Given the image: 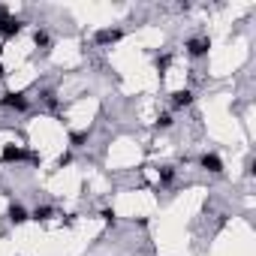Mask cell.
Instances as JSON below:
<instances>
[{
    "label": "cell",
    "mask_w": 256,
    "mask_h": 256,
    "mask_svg": "<svg viewBox=\"0 0 256 256\" xmlns=\"http://www.w3.org/2000/svg\"><path fill=\"white\" fill-rule=\"evenodd\" d=\"M0 106H3V109H15V112H24L27 109V97L21 91H9V94L0 97Z\"/></svg>",
    "instance_id": "cell-1"
},
{
    "label": "cell",
    "mask_w": 256,
    "mask_h": 256,
    "mask_svg": "<svg viewBox=\"0 0 256 256\" xmlns=\"http://www.w3.org/2000/svg\"><path fill=\"white\" fill-rule=\"evenodd\" d=\"M202 169H208V172H214V175H220L223 172V160L217 157V154H202Z\"/></svg>",
    "instance_id": "cell-2"
},
{
    "label": "cell",
    "mask_w": 256,
    "mask_h": 256,
    "mask_svg": "<svg viewBox=\"0 0 256 256\" xmlns=\"http://www.w3.org/2000/svg\"><path fill=\"white\" fill-rule=\"evenodd\" d=\"M24 157H27V151L19 148V145H6L3 148V163H21Z\"/></svg>",
    "instance_id": "cell-3"
},
{
    "label": "cell",
    "mask_w": 256,
    "mask_h": 256,
    "mask_svg": "<svg viewBox=\"0 0 256 256\" xmlns=\"http://www.w3.org/2000/svg\"><path fill=\"white\" fill-rule=\"evenodd\" d=\"M208 48H211V42L205 39V37H199V39H190V42H187V51H190L193 58H202Z\"/></svg>",
    "instance_id": "cell-4"
},
{
    "label": "cell",
    "mask_w": 256,
    "mask_h": 256,
    "mask_svg": "<svg viewBox=\"0 0 256 256\" xmlns=\"http://www.w3.org/2000/svg\"><path fill=\"white\" fill-rule=\"evenodd\" d=\"M190 102H193V94L187 91V88H184V91H178V94L172 97V106H175V109H187Z\"/></svg>",
    "instance_id": "cell-5"
},
{
    "label": "cell",
    "mask_w": 256,
    "mask_h": 256,
    "mask_svg": "<svg viewBox=\"0 0 256 256\" xmlns=\"http://www.w3.org/2000/svg\"><path fill=\"white\" fill-rule=\"evenodd\" d=\"M124 37V30H99L97 33V42H118Z\"/></svg>",
    "instance_id": "cell-6"
},
{
    "label": "cell",
    "mask_w": 256,
    "mask_h": 256,
    "mask_svg": "<svg viewBox=\"0 0 256 256\" xmlns=\"http://www.w3.org/2000/svg\"><path fill=\"white\" fill-rule=\"evenodd\" d=\"M9 220H12V223H24V220H27V211L21 208V205H12V208H9Z\"/></svg>",
    "instance_id": "cell-7"
},
{
    "label": "cell",
    "mask_w": 256,
    "mask_h": 256,
    "mask_svg": "<svg viewBox=\"0 0 256 256\" xmlns=\"http://www.w3.org/2000/svg\"><path fill=\"white\" fill-rule=\"evenodd\" d=\"M172 178H175V169H172V166H163V172H160V181H163V184H169Z\"/></svg>",
    "instance_id": "cell-8"
},
{
    "label": "cell",
    "mask_w": 256,
    "mask_h": 256,
    "mask_svg": "<svg viewBox=\"0 0 256 256\" xmlns=\"http://www.w3.org/2000/svg\"><path fill=\"white\" fill-rule=\"evenodd\" d=\"M48 214H51V208H48V205H42V208L33 211V220H48Z\"/></svg>",
    "instance_id": "cell-9"
},
{
    "label": "cell",
    "mask_w": 256,
    "mask_h": 256,
    "mask_svg": "<svg viewBox=\"0 0 256 256\" xmlns=\"http://www.w3.org/2000/svg\"><path fill=\"white\" fill-rule=\"evenodd\" d=\"M33 39H37V45H48V33L45 30H37V33H33Z\"/></svg>",
    "instance_id": "cell-10"
},
{
    "label": "cell",
    "mask_w": 256,
    "mask_h": 256,
    "mask_svg": "<svg viewBox=\"0 0 256 256\" xmlns=\"http://www.w3.org/2000/svg\"><path fill=\"white\" fill-rule=\"evenodd\" d=\"M169 60H172V58H169V55H163V58H157V66H160V70H166V66H169Z\"/></svg>",
    "instance_id": "cell-11"
},
{
    "label": "cell",
    "mask_w": 256,
    "mask_h": 256,
    "mask_svg": "<svg viewBox=\"0 0 256 256\" xmlns=\"http://www.w3.org/2000/svg\"><path fill=\"white\" fill-rule=\"evenodd\" d=\"M84 139H88V133H76V136H73V145H81Z\"/></svg>",
    "instance_id": "cell-12"
},
{
    "label": "cell",
    "mask_w": 256,
    "mask_h": 256,
    "mask_svg": "<svg viewBox=\"0 0 256 256\" xmlns=\"http://www.w3.org/2000/svg\"><path fill=\"white\" fill-rule=\"evenodd\" d=\"M169 124H172V118H169V115H160V121H157V127H169Z\"/></svg>",
    "instance_id": "cell-13"
},
{
    "label": "cell",
    "mask_w": 256,
    "mask_h": 256,
    "mask_svg": "<svg viewBox=\"0 0 256 256\" xmlns=\"http://www.w3.org/2000/svg\"><path fill=\"white\" fill-rule=\"evenodd\" d=\"M102 220H106V223H115V211L106 208V211H102Z\"/></svg>",
    "instance_id": "cell-14"
}]
</instances>
